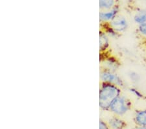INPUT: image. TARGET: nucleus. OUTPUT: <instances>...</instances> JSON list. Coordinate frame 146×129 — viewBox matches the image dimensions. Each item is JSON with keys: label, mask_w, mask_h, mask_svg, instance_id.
I'll return each instance as SVG.
<instances>
[{"label": "nucleus", "mask_w": 146, "mask_h": 129, "mask_svg": "<svg viewBox=\"0 0 146 129\" xmlns=\"http://www.w3.org/2000/svg\"><path fill=\"white\" fill-rule=\"evenodd\" d=\"M121 95L122 89L114 84L109 83L100 84L99 90V105L101 110L109 111L112 102Z\"/></svg>", "instance_id": "obj_1"}, {"label": "nucleus", "mask_w": 146, "mask_h": 129, "mask_svg": "<svg viewBox=\"0 0 146 129\" xmlns=\"http://www.w3.org/2000/svg\"><path fill=\"white\" fill-rule=\"evenodd\" d=\"M133 104L128 97L121 95L116 98L110 105L109 111L114 116H123L130 111Z\"/></svg>", "instance_id": "obj_2"}, {"label": "nucleus", "mask_w": 146, "mask_h": 129, "mask_svg": "<svg viewBox=\"0 0 146 129\" xmlns=\"http://www.w3.org/2000/svg\"><path fill=\"white\" fill-rule=\"evenodd\" d=\"M100 78L101 83L112 84L121 89L125 87V81L119 74H117V72L101 68Z\"/></svg>", "instance_id": "obj_3"}, {"label": "nucleus", "mask_w": 146, "mask_h": 129, "mask_svg": "<svg viewBox=\"0 0 146 129\" xmlns=\"http://www.w3.org/2000/svg\"><path fill=\"white\" fill-rule=\"evenodd\" d=\"M100 59L102 69L117 72L121 67V63L118 59L114 55L109 54V52L100 53Z\"/></svg>", "instance_id": "obj_4"}, {"label": "nucleus", "mask_w": 146, "mask_h": 129, "mask_svg": "<svg viewBox=\"0 0 146 129\" xmlns=\"http://www.w3.org/2000/svg\"><path fill=\"white\" fill-rule=\"evenodd\" d=\"M118 6L107 11H100V22L101 25L109 24L111 23L117 16L119 13Z\"/></svg>", "instance_id": "obj_5"}, {"label": "nucleus", "mask_w": 146, "mask_h": 129, "mask_svg": "<svg viewBox=\"0 0 146 129\" xmlns=\"http://www.w3.org/2000/svg\"><path fill=\"white\" fill-rule=\"evenodd\" d=\"M109 24L119 34L125 32L129 27L128 21L123 16H117Z\"/></svg>", "instance_id": "obj_6"}, {"label": "nucleus", "mask_w": 146, "mask_h": 129, "mask_svg": "<svg viewBox=\"0 0 146 129\" xmlns=\"http://www.w3.org/2000/svg\"><path fill=\"white\" fill-rule=\"evenodd\" d=\"M107 124L110 129H125L127 127L126 122L116 116L110 117L107 121Z\"/></svg>", "instance_id": "obj_7"}, {"label": "nucleus", "mask_w": 146, "mask_h": 129, "mask_svg": "<svg viewBox=\"0 0 146 129\" xmlns=\"http://www.w3.org/2000/svg\"><path fill=\"white\" fill-rule=\"evenodd\" d=\"M110 38L107 34L100 29V53L108 52L110 47Z\"/></svg>", "instance_id": "obj_8"}, {"label": "nucleus", "mask_w": 146, "mask_h": 129, "mask_svg": "<svg viewBox=\"0 0 146 129\" xmlns=\"http://www.w3.org/2000/svg\"><path fill=\"white\" fill-rule=\"evenodd\" d=\"M134 122L136 126H146V109L136 110L134 115Z\"/></svg>", "instance_id": "obj_9"}, {"label": "nucleus", "mask_w": 146, "mask_h": 129, "mask_svg": "<svg viewBox=\"0 0 146 129\" xmlns=\"http://www.w3.org/2000/svg\"><path fill=\"white\" fill-rule=\"evenodd\" d=\"M101 29L103 30L110 39H117L121 35V34L116 31L110 24L101 25Z\"/></svg>", "instance_id": "obj_10"}, {"label": "nucleus", "mask_w": 146, "mask_h": 129, "mask_svg": "<svg viewBox=\"0 0 146 129\" xmlns=\"http://www.w3.org/2000/svg\"><path fill=\"white\" fill-rule=\"evenodd\" d=\"M117 5V0H100L101 11H107L114 8Z\"/></svg>", "instance_id": "obj_11"}, {"label": "nucleus", "mask_w": 146, "mask_h": 129, "mask_svg": "<svg viewBox=\"0 0 146 129\" xmlns=\"http://www.w3.org/2000/svg\"><path fill=\"white\" fill-rule=\"evenodd\" d=\"M133 19L138 25L146 23V9L138 11L134 16Z\"/></svg>", "instance_id": "obj_12"}, {"label": "nucleus", "mask_w": 146, "mask_h": 129, "mask_svg": "<svg viewBox=\"0 0 146 129\" xmlns=\"http://www.w3.org/2000/svg\"><path fill=\"white\" fill-rule=\"evenodd\" d=\"M128 78L132 83L133 84H137L141 80V76L140 74H138L137 72L134 71V70H131L127 74Z\"/></svg>", "instance_id": "obj_13"}, {"label": "nucleus", "mask_w": 146, "mask_h": 129, "mask_svg": "<svg viewBox=\"0 0 146 129\" xmlns=\"http://www.w3.org/2000/svg\"><path fill=\"white\" fill-rule=\"evenodd\" d=\"M128 90L129 93L132 94L135 97L138 98V99H144V98H145V95H143L142 91L139 90L138 88H135V87H130Z\"/></svg>", "instance_id": "obj_14"}, {"label": "nucleus", "mask_w": 146, "mask_h": 129, "mask_svg": "<svg viewBox=\"0 0 146 129\" xmlns=\"http://www.w3.org/2000/svg\"><path fill=\"white\" fill-rule=\"evenodd\" d=\"M137 31L143 39H146V23L138 25Z\"/></svg>", "instance_id": "obj_15"}, {"label": "nucleus", "mask_w": 146, "mask_h": 129, "mask_svg": "<svg viewBox=\"0 0 146 129\" xmlns=\"http://www.w3.org/2000/svg\"><path fill=\"white\" fill-rule=\"evenodd\" d=\"M100 129H110L109 125H108L107 122H105L103 120H100Z\"/></svg>", "instance_id": "obj_16"}, {"label": "nucleus", "mask_w": 146, "mask_h": 129, "mask_svg": "<svg viewBox=\"0 0 146 129\" xmlns=\"http://www.w3.org/2000/svg\"><path fill=\"white\" fill-rule=\"evenodd\" d=\"M135 129H146V126H136Z\"/></svg>", "instance_id": "obj_17"}, {"label": "nucleus", "mask_w": 146, "mask_h": 129, "mask_svg": "<svg viewBox=\"0 0 146 129\" xmlns=\"http://www.w3.org/2000/svg\"><path fill=\"white\" fill-rule=\"evenodd\" d=\"M143 46H144V47L146 49V39L143 40Z\"/></svg>", "instance_id": "obj_18"}]
</instances>
